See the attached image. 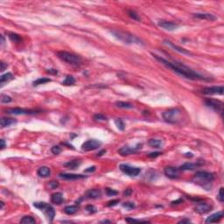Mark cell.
<instances>
[{
    "label": "cell",
    "mask_w": 224,
    "mask_h": 224,
    "mask_svg": "<svg viewBox=\"0 0 224 224\" xmlns=\"http://www.w3.org/2000/svg\"><path fill=\"white\" fill-rule=\"evenodd\" d=\"M152 55L161 64H163L164 66L170 68L172 71H174L175 73H177L179 75L183 76L186 79L194 80V81H196V80H199V81H209L208 78L204 77L203 75H200L199 73L195 72L194 70L189 68L188 67L180 63V62H177V61L171 62V61H168L167 60H166V59H164V58H162V57H160L158 55H156V54H152Z\"/></svg>",
    "instance_id": "1"
},
{
    "label": "cell",
    "mask_w": 224,
    "mask_h": 224,
    "mask_svg": "<svg viewBox=\"0 0 224 224\" xmlns=\"http://www.w3.org/2000/svg\"><path fill=\"white\" fill-rule=\"evenodd\" d=\"M109 33L118 40L125 43V44H138V45H143V42L139 40L137 36L131 34L129 33L121 31V30H109Z\"/></svg>",
    "instance_id": "2"
},
{
    "label": "cell",
    "mask_w": 224,
    "mask_h": 224,
    "mask_svg": "<svg viewBox=\"0 0 224 224\" xmlns=\"http://www.w3.org/2000/svg\"><path fill=\"white\" fill-rule=\"evenodd\" d=\"M214 173L205 171H199L196 172V173L194 174V178L193 180L194 183H196L199 186L204 188H208L214 181Z\"/></svg>",
    "instance_id": "3"
},
{
    "label": "cell",
    "mask_w": 224,
    "mask_h": 224,
    "mask_svg": "<svg viewBox=\"0 0 224 224\" xmlns=\"http://www.w3.org/2000/svg\"><path fill=\"white\" fill-rule=\"evenodd\" d=\"M162 117L165 122L172 124H177L182 121V110L178 108L170 109L163 112Z\"/></svg>",
    "instance_id": "4"
},
{
    "label": "cell",
    "mask_w": 224,
    "mask_h": 224,
    "mask_svg": "<svg viewBox=\"0 0 224 224\" xmlns=\"http://www.w3.org/2000/svg\"><path fill=\"white\" fill-rule=\"evenodd\" d=\"M57 55L61 61H63L64 62H67L68 64H71V65L78 66L81 62V58L79 55L73 53H69V52H66V51H61V52L57 53Z\"/></svg>",
    "instance_id": "5"
},
{
    "label": "cell",
    "mask_w": 224,
    "mask_h": 224,
    "mask_svg": "<svg viewBox=\"0 0 224 224\" xmlns=\"http://www.w3.org/2000/svg\"><path fill=\"white\" fill-rule=\"evenodd\" d=\"M33 206L39 208L40 211H42L49 222H53L55 216V210L51 205L46 202H34Z\"/></svg>",
    "instance_id": "6"
},
{
    "label": "cell",
    "mask_w": 224,
    "mask_h": 224,
    "mask_svg": "<svg viewBox=\"0 0 224 224\" xmlns=\"http://www.w3.org/2000/svg\"><path fill=\"white\" fill-rule=\"evenodd\" d=\"M119 168L124 174H126L130 177H136L141 172V168L132 166L127 165V164H121L119 166Z\"/></svg>",
    "instance_id": "7"
},
{
    "label": "cell",
    "mask_w": 224,
    "mask_h": 224,
    "mask_svg": "<svg viewBox=\"0 0 224 224\" xmlns=\"http://www.w3.org/2000/svg\"><path fill=\"white\" fill-rule=\"evenodd\" d=\"M6 114L10 115H33L39 113V110H34V109H21V108H12V109H7L5 110Z\"/></svg>",
    "instance_id": "8"
},
{
    "label": "cell",
    "mask_w": 224,
    "mask_h": 224,
    "mask_svg": "<svg viewBox=\"0 0 224 224\" xmlns=\"http://www.w3.org/2000/svg\"><path fill=\"white\" fill-rule=\"evenodd\" d=\"M102 145V142L96 139H89L86 142H84L81 145V149L85 152H90L98 149Z\"/></svg>",
    "instance_id": "9"
},
{
    "label": "cell",
    "mask_w": 224,
    "mask_h": 224,
    "mask_svg": "<svg viewBox=\"0 0 224 224\" xmlns=\"http://www.w3.org/2000/svg\"><path fill=\"white\" fill-rule=\"evenodd\" d=\"M205 104L207 107L214 109L216 112L223 113V103L221 101L214 100V99H208L205 101Z\"/></svg>",
    "instance_id": "10"
},
{
    "label": "cell",
    "mask_w": 224,
    "mask_h": 224,
    "mask_svg": "<svg viewBox=\"0 0 224 224\" xmlns=\"http://www.w3.org/2000/svg\"><path fill=\"white\" fill-rule=\"evenodd\" d=\"M141 148H142V144H138L137 146H135V147L123 146V147H122V148L119 149L118 153L121 156L125 157V156H129V155H132L133 153H135L136 152H138Z\"/></svg>",
    "instance_id": "11"
},
{
    "label": "cell",
    "mask_w": 224,
    "mask_h": 224,
    "mask_svg": "<svg viewBox=\"0 0 224 224\" xmlns=\"http://www.w3.org/2000/svg\"><path fill=\"white\" fill-rule=\"evenodd\" d=\"M224 88L223 86H214V87H208L202 89V93L204 95H223Z\"/></svg>",
    "instance_id": "12"
},
{
    "label": "cell",
    "mask_w": 224,
    "mask_h": 224,
    "mask_svg": "<svg viewBox=\"0 0 224 224\" xmlns=\"http://www.w3.org/2000/svg\"><path fill=\"white\" fill-rule=\"evenodd\" d=\"M179 172H180L179 168H176V167H173V166H166L164 169L165 175L166 177H168L169 179H172V180L179 178V175H180Z\"/></svg>",
    "instance_id": "13"
},
{
    "label": "cell",
    "mask_w": 224,
    "mask_h": 224,
    "mask_svg": "<svg viewBox=\"0 0 224 224\" xmlns=\"http://www.w3.org/2000/svg\"><path fill=\"white\" fill-rule=\"evenodd\" d=\"M212 209V206H210L208 203L205 202H199L194 208V211L198 213L199 214H204L208 212H210Z\"/></svg>",
    "instance_id": "14"
},
{
    "label": "cell",
    "mask_w": 224,
    "mask_h": 224,
    "mask_svg": "<svg viewBox=\"0 0 224 224\" xmlns=\"http://www.w3.org/2000/svg\"><path fill=\"white\" fill-rule=\"evenodd\" d=\"M223 217V211H219L217 213H214L213 214H211L209 217H208L205 221L206 223H219Z\"/></svg>",
    "instance_id": "15"
},
{
    "label": "cell",
    "mask_w": 224,
    "mask_h": 224,
    "mask_svg": "<svg viewBox=\"0 0 224 224\" xmlns=\"http://www.w3.org/2000/svg\"><path fill=\"white\" fill-rule=\"evenodd\" d=\"M158 27H161L162 29L164 30H166V31H174L176 30L179 26L175 23H172V22H169V21H159L158 23Z\"/></svg>",
    "instance_id": "16"
},
{
    "label": "cell",
    "mask_w": 224,
    "mask_h": 224,
    "mask_svg": "<svg viewBox=\"0 0 224 224\" xmlns=\"http://www.w3.org/2000/svg\"><path fill=\"white\" fill-rule=\"evenodd\" d=\"M59 176L61 179L67 180H81V179L87 178V176H85V175L75 174V173H61Z\"/></svg>",
    "instance_id": "17"
},
{
    "label": "cell",
    "mask_w": 224,
    "mask_h": 224,
    "mask_svg": "<svg viewBox=\"0 0 224 224\" xmlns=\"http://www.w3.org/2000/svg\"><path fill=\"white\" fill-rule=\"evenodd\" d=\"M164 44L167 45L168 47H170L172 48L173 50L177 51L178 53H182V54H187V55L191 54V53H190L189 51H187L186 49H185V48H183V47H179V46H177V45L173 44V43L171 42L170 40H164Z\"/></svg>",
    "instance_id": "18"
},
{
    "label": "cell",
    "mask_w": 224,
    "mask_h": 224,
    "mask_svg": "<svg viewBox=\"0 0 224 224\" xmlns=\"http://www.w3.org/2000/svg\"><path fill=\"white\" fill-rule=\"evenodd\" d=\"M194 17L195 18H199V19H205V20H210V21H214L217 18L216 16H214V14L208 13H198L194 14Z\"/></svg>",
    "instance_id": "19"
},
{
    "label": "cell",
    "mask_w": 224,
    "mask_h": 224,
    "mask_svg": "<svg viewBox=\"0 0 224 224\" xmlns=\"http://www.w3.org/2000/svg\"><path fill=\"white\" fill-rule=\"evenodd\" d=\"M202 164L200 163H191V162H186L183 164L182 166H180L179 170L180 171H192L194 170L195 168H197L199 166H200Z\"/></svg>",
    "instance_id": "20"
},
{
    "label": "cell",
    "mask_w": 224,
    "mask_h": 224,
    "mask_svg": "<svg viewBox=\"0 0 224 224\" xmlns=\"http://www.w3.org/2000/svg\"><path fill=\"white\" fill-rule=\"evenodd\" d=\"M102 196V191L100 189H90L87 191L86 197L88 199H98Z\"/></svg>",
    "instance_id": "21"
},
{
    "label": "cell",
    "mask_w": 224,
    "mask_h": 224,
    "mask_svg": "<svg viewBox=\"0 0 224 224\" xmlns=\"http://www.w3.org/2000/svg\"><path fill=\"white\" fill-rule=\"evenodd\" d=\"M37 173L40 178H48L51 175V170L47 166H41L39 168Z\"/></svg>",
    "instance_id": "22"
},
{
    "label": "cell",
    "mask_w": 224,
    "mask_h": 224,
    "mask_svg": "<svg viewBox=\"0 0 224 224\" xmlns=\"http://www.w3.org/2000/svg\"><path fill=\"white\" fill-rule=\"evenodd\" d=\"M51 201L55 205H60L63 202V195L61 193L57 192L52 194L51 196Z\"/></svg>",
    "instance_id": "23"
},
{
    "label": "cell",
    "mask_w": 224,
    "mask_h": 224,
    "mask_svg": "<svg viewBox=\"0 0 224 224\" xmlns=\"http://www.w3.org/2000/svg\"><path fill=\"white\" fill-rule=\"evenodd\" d=\"M17 123L16 120L13 118H2L0 121V125L1 128H5V127H9L13 124H15Z\"/></svg>",
    "instance_id": "24"
},
{
    "label": "cell",
    "mask_w": 224,
    "mask_h": 224,
    "mask_svg": "<svg viewBox=\"0 0 224 224\" xmlns=\"http://www.w3.org/2000/svg\"><path fill=\"white\" fill-rule=\"evenodd\" d=\"M148 145H150L151 147L152 148H156V149H158V148H161L164 143L161 139H157V138H152L148 141Z\"/></svg>",
    "instance_id": "25"
},
{
    "label": "cell",
    "mask_w": 224,
    "mask_h": 224,
    "mask_svg": "<svg viewBox=\"0 0 224 224\" xmlns=\"http://www.w3.org/2000/svg\"><path fill=\"white\" fill-rule=\"evenodd\" d=\"M80 165H81V161L78 160V159H75V160H71V161H68L64 164V166L67 167L68 169H76L77 167H79Z\"/></svg>",
    "instance_id": "26"
},
{
    "label": "cell",
    "mask_w": 224,
    "mask_h": 224,
    "mask_svg": "<svg viewBox=\"0 0 224 224\" xmlns=\"http://www.w3.org/2000/svg\"><path fill=\"white\" fill-rule=\"evenodd\" d=\"M13 79L14 76L12 73H6V74L2 75L0 76V83H1V85L3 86L5 82H8V81H12V80Z\"/></svg>",
    "instance_id": "27"
},
{
    "label": "cell",
    "mask_w": 224,
    "mask_h": 224,
    "mask_svg": "<svg viewBox=\"0 0 224 224\" xmlns=\"http://www.w3.org/2000/svg\"><path fill=\"white\" fill-rule=\"evenodd\" d=\"M79 209V208L77 206H75V205H71V206H67L64 208V212L65 214H68V215H72V214H75L77 211Z\"/></svg>",
    "instance_id": "28"
},
{
    "label": "cell",
    "mask_w": 224,
    "mask_h": 224,
    "mask_svg": "<svg viewBox=\"0 0 224 224\" xmlns=\"http://www.w3.org/2000/svg\"><path fill=\"white\" fill-rule=\"evenodd\" d=\"M116 106L120 109H133L134 108V105L128 102H117Z\"/></svg>",
    "instance_id": "29"
},
{
    "label": "cell",
    "mask_w": 224,
    "mask_h": 224,
    "mask_svg": "<svg viewBox=\"0 0 224 224\" xmlns=\"http://www.w3.org/2000/svg\"><path fill=\"white\" fill-rule=\"evenodd\" d=\"M36 223L35 219L30 215H27V216H24L21 220H20V223H24V224H33Z\"/></svg>",
    "instance_id": "30"
},
{
    "label": "cell",
    "mask_w": 224,
    "mask_h": 224,
    "mask_svg": "<svg viewBox=\"0 0 224 224\" xmlns=\"http://www.w3.org/2000/svg\"><path fill=\"white\" fill-rule=\"evenodd\" d=\"M9 39L12 40L13 42H15V43H20L22 41V39L21 37L17 34V33H9Z\"/></svg>",
    "instance_id": "31"
},
{
    "label": "cell",
    "mask_w": 224,
    "mask_h": 224,
    "mask_svg": "<svg viewBox=\"0 0 224 224\" xmlns=\"http://www.w3.org/2000/svg\"><path fill=\"white\" fill-rule=\"evenodd\" d=\"M75 82V79L74 76H72V75H67L66 77V79L62 81V84L65 85V86H69V85H74Z\"/></svg>",
    "instance_id": "32"
},
{
    "label": "cell",
    "mask_w": 224,
    "mask_h": 224,
    "mask_svg": "<svg viewBox=\"0 0 224 224\" xmlns=\"http://www.w3.org/2000/svg\"><path fill=\"white\" fill-rule=\"evenodd\" d=\"M51 81V79L49 78H46V77H41V78H39L36 81H33V86H39V85H41V84H45L47 82H50Z\"/></svg>",
    "instance_id": "33"
},
{
    "label": "cell",
    "mask_w": 224,
    "mask_h": 224,
    "mask_svg": "<svg viewBox=\"0 0 224 224\" xmlns=\"http://www.w3.org/2000/svg\"><path fill=\"white\" fill-rule=\"evenodd\" d=\"M128 15H129V17L132 18L133 20H136V21H141V18H140V17L138 16V14L136 12H134V11H132V10H128Z\"/></svg>",
    "instance_id": "34"
},
{
    "label": "cell",
    "mask_w": 224,
    "mask_h": 224,
    "mask_svg": "<svg viewBox=\"0 0 224 224\" xmlns=\"http://www.w3.org/2000/svg\"><path fill=\"white\" fill-rule=\"evenodd\" d=\"M115 124L117 125L118 129L119 131H124L125 129V124L123 123V121L121 118H117L115 120Z\"/></svg>",
    "instance_id": "35"
},
{
    "label": "cell",
    "mask_w": 224,
    "mask_h": 224,
    "mask_svg": "<svg viewBox=\"0 0 224 224\" xmlns=\"http://www.w3.org/2000/svg\"><path fill=\"white\" fill-rule=\"evenodd\" d=\"M123 207L128 210H132L136 208V205L134 202H131V201H128V202H124L123 203Z\"/></svg>",
    "instance_id": "36"
},
{
    "label": "cell",
    "mask_w": 224,
    "mask_h": 224,
    "mask_svg": "<svg viewBox=\"0 0 224 224\" xmlns=\"http://www.w3.org/2000/svg\"><path fill=\"white\" fill-rule=\"evenodd\" d=\"M105 193L109 197L115 196V195H118V191H116V190H114V189H111V188H105Z\"/></svg>",
    "instance_id": "37"
},
{
    "label": "cell",
    "mask_w": 224,
    "mask_h": 224,
    "mask_svg": "<svg viewBox=\"0 0 224 224\" xmlns=\"http://www.w3.org/2000/svg\"><path fill=\"white\" fill-rule=\"evenodd\" d=\"M13 101L12 97L7 95H1V103H9Z\"/></svg>",
    "instance_id": "38"
},
{
    "label": "cell",
    "mask_w": 224,
    "mask_h": 224,
    "mask_svg": "<svg viewBox=\"0 0 224 224\" xmlns=\"http://www.w3.org/2000/svg\"><path fill=\"white\" fill-rule=\"evenodd\" d=\"M85 209L86 211L88 212V213H89V214H95V213H96V208L95 207V206H93V205H87L86 206V208H85Z\"/></svg>",
    "instance_id": "39"
},
{
    "label": "cell",
    "mask_w": 224,
    "mask_h": 224,
    "mask_svg": "<svg viewBox=\"0 0 224 224\" xmlns=\"http://www.w3.org/2000/svg\"><path fill=\"white\" fill-rule=\"evenodd\" d=\"M125 221L127 223H150L147 220H138V219H134V218H126Z\"/></svg>",
    "instance_id": "40"
},
{
    "label": "cell",
    "mask_w": 224,
    "mask_h": 224,
    "mask_svg": "<svg viewBox=\"0 0 224 224\" xmlns=\"http://www.w3.org/2000/svg\"><path fill=\"white\" fill-rule=\"evenodd\" d=\"M51 152H53V154L58 155V154H60V153L61 152V147H60V146H58V145H54V146L52 147Z\"/></svg>",
    "instance_id": "41"
},
{
    "label": "cell",
    "mask_w": 224,
    "mask_h": 224,
    "mask_svg": "<svg viewBox=\"0 0 224 224\" xmlns=\"http://www.w3.org/2000/svg\"><path fill=\"white\" fill-rule=\"evenodd\" d=\"M94 119L96 120V121H106L107 118L105 116H103V114H95L94 116Z\"/></svg>",
    "instance_id": "42"
},
{
    "label": "cell",
    "mask_w": 224,
    "mask_h": 224,
    "mask_svg": "<svg viewBox=\"0 0 224 224\" xmlns=\"http://www.w3.org/2000/svg\"><path fill=\"white\" fill-rule=\"evenodd\" d=\"M217 199H218L221 202H223L224 201L223 187H221V188H220V190H219V194H218V196H217Z\"/></svg>",
    "instance_id": "43"
},
{
    "label": "cell",
    "mask_w": 224,
    "mask_h": 224,
    "mask_svg": "<svg viewBox=\"0 0 224 224\" xmlns=\"http://www.w3.org/2000/svg\"><path fill=\"white\" fill-rule=\"evenodd\" d=\"M118 203H119V200H110V201H109V202H108L107 207H114V206L118 205Z\"/></svg>",
    "instance_id": "44"
},
{
    "label": "cell",
    "mask_w": 224,
    "mask_h": 224,
    "mask_svg": "<svg viewBox=\"0 0 224 224\" xmlns=\"http://www.w3.org/2000/svg\"><path fill=\"white\" fill-rule=\"evenodd\" d=\"M48 186L51 189H55L59 186V183H58V181H51V182H49Z\"/></svg>",
    "instance_id": "45"
},
{
    "label": "cell",
    "mask_w": 224,
    "mask_h": 224,
    "mask_svg": "<svg viewBox=\"0 0 224 224\" xmlns=\"http://www.w3.org/2000/svg\"><path fill=\"white\" fill-rule=\"evenodd\" d=\"M162 154V152H151V153H149L148 154V157L149 158H157L158 157L159 155H161Z\"/></svg>",
    "instance_id": "46"
},
{
    "label": "cell",
    "mask_w": 224,
    "mask_h": 224,
    "mask_svg": "<svg viewBox=\"0 0 224 224\" xmlns=\"http://www.w3.org/2000/svg\"><path fill=\"white\" fill-rule=\"evenodd\" d=\"M132 189H131V188H127V189L123 192V195H124V196H130V195L132 194Z\"/></svg>",
    "instance_id": "47"
},
{
    "label": "cell",
    "mask_w": 224,
    "mask_h": 224,
    "mask_svg": "<svg viewBox=\"0 0 224 224\" xmlns=\"http://www.w3.org/2000/svg\"><path fill=\"white\" fill-rule=\"evenodd\" d=\"M0 65H1V68H0V71H4L5 70V68L8 67V65L6 64V63H4V61H1L0 62Z\"/></svg>",
    "instance_id": "48"
},
{
    "label": "cell",
    "mask_w": 224,
    "mask_h": 224,
    "mask_svg": "<svg viewBox=\"0 0 224 224\" xmlns=\"http://www.w3.org/2000/svg\"><path fill=\"white\" fill-rule=\"evenodd\" d=\"M47 73L51 74V75H57V74H58V71H57L56 69H48V70L47 71Z\"/></svg>",
    "instance_id": "49"
},
{
    "label": "cell",
    "mask_w": 224,
    "mask_h": 224,
    "mask_svg": "<svg viewBox=\"0 0 224 224\" xmlns=\"http://www.w3.org/2000/svg\"><path fill=\"white\" fill-rule=\"evenodd\" d=\"M95 166H91V167H89L88 169H86L85 170V172H95Z\"/></svg>",
    "instance_id": "50"
},
{
    "label": "cell",
    "mask_w": 224,
    "mask_h": 224,
    "mask_svg": "<svg viewBox=\"0 0 224 224\" xmlns=\"http://www.w3.org/2000/svg\"><path fill=\"white\" fill-rule=\"evenodd\" d=\"M182 202H183V200L182 199H179V200H177L175 201H172V205H177V204H180V203H182Z\"/></svg>",
    "instance_id": "51"
},
{
    "label": "cell",
    "mask_w": 224,
    "mask_h": 224,
    "mask_svg": "<svg viewBox=\"0 0 224 224\" xmlns=\"http://www.w3.org/2000/svg\"><path fill=\"white\" fill-rule=\"evenodd\" d=\"M0 143H1V149H2V150L4 149V148H5V142H4V139H1V140H0Z\"/></svg>",
    "instance_id": "52"
},
{
    "label": "cell",
    "mask_w": 224,
    "mask_h": 224,
    "mask_svg": "<svg viewBox=\"0 0 224 224\" xmlns=\"http://www.w3.org/2000/svg\"><path fill=\"white\" fill-rule=\"evenodd\" d=\"M106 153V150H103V151H101L100 152H98V154H97V157H100V156H103V154H105Z\"/></svg>",
    "instance_id": "53"
},
{
    "label": "cell",
    "mask_w": 224,
    "mask_h": 224,
    "mask_svg": "<svg viewBox=\"0 0 224 224\" xmlns=\"http://www.w3.org/2000/svg\"><path fill=\"white\" fill-rule=\"evenodd\" d=\"M191 223L190 222V220H186V219H185V220H181V221H180L179 222V223Z\"/></svg>",
    "instance_id": "54"
},
{
    "label": "cell",
    "mask_w": 224,
    "mask_h": 224,
    "mask_svg": "<svg viewBox=\"0 0 224 224\" xmlns=\"http://www.w3.org/2000/svg\"><path fill=\"white\" fill-rule=\"evenodd\" d=\"M100 223H111L112 222L111 221H108V220H103V221H101Z\"/></svg>",
    "instance_id": "55"
},
{
    "label": "cell",
    "mask_w": 224,
    "mask_h": 224,
    "mask_svg": "<svg viewBox=\"0 0 224 224\" xmlns=\"http://www.w3.org/2000/svg\"><path fill=\"white\" fill-rule=\"evenodd\" d=\"M3 208H4V202H3V201H1V209H2Z\"/></svg>",
    "instance_id": "56"
}]
</instances>
